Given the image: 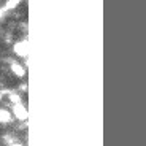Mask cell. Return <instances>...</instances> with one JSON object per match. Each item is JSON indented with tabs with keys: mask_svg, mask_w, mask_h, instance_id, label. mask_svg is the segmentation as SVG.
<instances>
[{
	"mask_svg": "<svg viewBox=\"0 0 146 146\" xmlns=\"http://www.w3.org/2000/svg\"><path fill=\"white\" fill-rule=\"evenodd\" d=\"M13 51H15V54L18 56V57H27V54H29V43H27L26 40L18 41V43H15V46H13Z\"/></svg>",
	"mask_w": 146,
	"mask_h": 146,
	"instance_id": "obj_1",
	"label": "cell"
},
{
	"mask_svg": "<svg viewBox=\"0 0 146 146\" xmlns=\"http://www.w3.org/2000/svg\"><path fill=\"white\" fill-rule=\"evenodd\" d=\"M13 116L18 121H26L27 119V108L22 103H15L13 105Z\"/></svg>",
	"mask_w": 146,
	"mask_h": 146,
	"instance_id": "obj_2",
	"label": "cell"
},
{
	"mask_svg": "<svg viewBox=\"0 0 146 146\" xmlns=\"http://www.w3.org/2000/svg\"><path fill=\"white\" fill-rule=\"evenodd\" d=\"M10 70H11V73H13L15 76H18V78H24V76H26V73H27V70L24 68L21 64H18V62H13V64H11V65H10Z\"/></svg>",
	"mask_w": 146,
	"mask_h": 146,
	"instance_id": "obj_3",
	"label": "cell"
},
{
	"mask_svg": "<svg viewBox=\"0 0 146 146\" xmlns=\"http://www.w3.org/2000/svg\"><path fill=\"white\" fill-rule=\"evenodd\" d=\"M11 121H13V114H11L8 110L0 108V122H2V124H8Z\"/></svg>",
	"mask_w": 146,
	"mask_h": 146,
	"instance_id": "obj_4",
	"label": "cell"
},
{
	"mask_svg": "<svg viewBox=\"0 0 146 146\" xmlns=\"http://www.w3.org/2000/svg\"><path fill=\"white\" fill-rule=\"evenodd\" d=\"M8 99H10V102L15 105V103H21V95L16 94V92H8Z\"/></svg>",
	"mask_w": 146,
	"mask_h": 146,
	"instance_id": "obj_5",
	"label": "cell"
},
{
	"mask_svg": "<svg viewBox=\"0 0 146 146\" xmlns=\"http://www.w3.org/2000/svg\"><path fill=\"white\" fill-rule=\"evenodd\" d=\"M19 3H21V0H7L5 8H7V10H15V8H18Z\"/></svg>",
	"mask_w": 146,
	"mask_h": 146,
	"instance_id": "obj_6",
	"label": "cell"
},
{
	"mask_svg": "<svg viewBox=\"0 0 146 146\" xmlns=\"http://www.w3.org/2000/svg\"><path fill=\"white\" fill-rule=\"evenodd\" d=\"M8 146H22L21 143H18V141H15V143H11V145H8Z\"/></svg>",
	"mask_w": 146,
	"mask_h": 146,
	"instance_id": "obj_7",
	"label": "cell"
},
{
	"mask_svg": "<svg viewBox=\"0 0 146 146\" xmlns=\"http://www.w3.org/2000/svg\"><path fill=\"white\" fill-rule=\"evenodd\" d=\"M3 94H5V92H0V100L3 99Z\"/></svg>",
	"mask_w": 146,
	"mask_h": 146,
	"instance_id": "obj_8",
	"label": "cell"
}]
</instances>
